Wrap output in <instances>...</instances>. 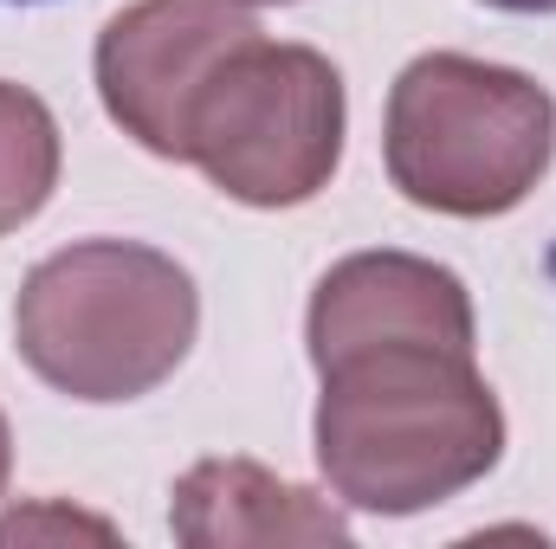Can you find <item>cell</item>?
Returning <instances> with one entry per match:
<instances>
[{"mask_svg":"<svg viewBox=\"0 0 556 549\" xmlns=\"http://www.w3.org/2000/svg\"><path fill=\"white\" fill-rule=\"evenodd\" d=\"M389 175L395 188L459 220L518 207L556 155V104L511 65L427 52L389 91Z\"/></svg>","mask_w":556,"mask_h":549,"instance_id":"obj_3","label":"cell"},{"mask_svg":"<svg viewBox=\"0 0 556 549\" xmlns=\"http://www.w3.org/2000/svg\"><path fill=\"white\" fill-rule=\"evenodd\" d=\"M343 155V78L311 46L247 39L207 78L188 155L220 194L247 207H298L311 201Z\"/></svg>","mask_w":556,"mask_h":549,"instance_id":"obj_4","label":"cell"},{"mask_svg":"<svg viewBox=\"0 0 556 549\" xmlns=\"http://www.w3.org/2000/svg\"><path fill=\"white\" fill-rule=\"evenodd\" d=\"M240 7H285V0H240Z\"/></svg>","mask_w":556,"mask_h":549,"instance_id":"obj_12","label":"cell"},{"mask_svg":"<svg viewBox=\"0 0 556 549\" xmlns=\"http://www.w3.org/2000/svg\"><path fill=\"white\" fill-rule=\"evenodd\" d=\"M194 330V278L137 240H78L39 259L13 304L26 369L72 401L149 395L181 369Z\"/></svg>","mask_w":556,"mask_h":549,"instance_id":"obj_2","label":"cell"},{"mask_svg":"<svg viewBox=\"0 0 556 549\" xmlns=\"http://www.w3.org/2000/svg\"><path fill=\"white\" fill-rule=\"evenodd\" d=\"M7 459H13V439H7V420H0V491H7Z\"/></svg>","mask_w":556,"mask_h":549,"instance_id":"obj_11","label":"cell"},{"mask_svg":"<svg viewBox=\"0 0 556 549\" xmlns=\"http://www.w3.org/2000/svg\"><path fill=\"white\" fill-rule=\"evenodd\" d=\"M59 188V124L52 111L20 91L0 85V233L26 227Z\"/></svg>","mask_w":556,"mask_h":549,"instance_id":"obj_8","label":"cell"},{"mask_svg":"<svg viewBox=\"0 0 556 549\" xmlns=\"http://www.w3.org/2000/svg\"><path fill=\"white\" fill-rule=\"evenodd\" d=\"M485 7H505V13H556V0H485Z\"/></svg>","mask_w":556,"mask_h":549,"instance_id":"obj_10","label":"cell"},{"mask_svg":"<svg viewBox=\"0 0 556 549\" xmlns=\"http://www.w3.org/2000/svg\"><path fill=\"white\" fill-rule=\"evenodd\" d=\"M317 465L356 511L408 518L498 465L505 413L472 343H369L317 362Z\"/></svg>","mask_w":556,"mask_h":549,"instance_id":"obj_1","label":"cell"},{"mask_svg":"<svg viewBox=\"0 0 556 549\" xmlns=\"http://www.w3.org/2000/svg\"><path fill=\"white\" fill-rule=\"evenodd\" d=\"M311 362L369 349V343H472V297L466 284L415 253H356L330 266L311 317Z\"/></svg>","mask_w":556,"mask_h":549,"instance_id":"obj_6","label":"cell"},{"mask_svg":"<svg viewBox=\"0 0 556 549\" xmlns=\"http://www.w3.org/2000/svg\"><path fill=\"white\" fill-rule=\"evenodd\" d=\"M111 537V524L98 518H72V511H20V518H0V544H26V537Z\"/></svg>","mask_w":556,"mask_h":549,"instance_id":"obj_9","label":"cell"},{"mask_svg":"<svg viewBox=\"0 0 556 549\" xmlns=\"http://www.w3.org/2000/svg\"><path fill=\"white\" fill-rule=\"evenodd\" d=\"M253 33L260 26L240 13V0H137V7H124L98 39L104 111L149 155L181 162L188 117H194L207 78Z\"/></svg>","mask_w":556,"mask_h":549,"instance_id":"obj_5","label":"cell"},{"mask_svg":"<svg viewBox=\"0 0 556 549\" xmlns=\"http://www.w3.org/2000/svg\"><path fill=\"white\" fill-rule=\"evenodd\" d=\"M188 549H240V544H350L337 505L304 485H285L253 459H201L175 485L168 511Z\"/></svg>","mask_w":556,"mask_h":549,"instance_id":"obj_7","label":"cell"},{"mask_svg":"<svg viewBox=\"0 0 556 549\" xmlns=\"http://www.w3.org/2000/svg\"><path fill=\"white\" fill-rule=\"evenodd\" d=\"M0 7H33V0H0Z\"/></svg>","mask_w":556,"mask_h":549,"instance_id":"obj_13","label":"cell"}]
</instances>
